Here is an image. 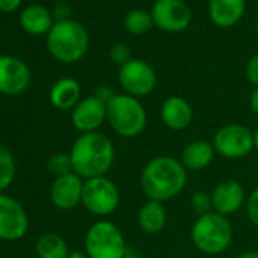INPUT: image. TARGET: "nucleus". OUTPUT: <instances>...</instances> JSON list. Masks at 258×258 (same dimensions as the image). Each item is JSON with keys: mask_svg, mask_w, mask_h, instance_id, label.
<instances>
[{"mask_svg": "<svg viewBox=\"0 0 258 258\" xmlns=\"http://www.w3.org/2000/svg\"><path fill=\"white\" fill-rule=\"evenodd\" d=\"M70 158L73 172L84 181L106 176L115 158L114 143L108 136L99 131L81 134L70 149Z\"/></svg>", "mask_w": 258, "mask_h": 258, "instance_id": "f257e3e1", "label": "nucleus"}, {"mask_svg": "<svg viewBox=\"0 0 258 258\" xmlns=\"http://www.w3.org/2000/svg\"><path fill=\"white\" fill-rule=\"evenodd\" d=\"M140 185L148 199L158 202L173 199L187 185V169L173 157H155L143 167Z\"/></svg>", "mask_w": 258, "mask_h": 258, "instance_id": "f03ea898", "label": "nucleus"}, {"mask_svg": "<svg viewBox=\"0 0 258 258\" xmlns=\"http://www.w3.org/2000/svg\"><path fill=\"white\" fill-rule=\"evenodd\" d=\"M106 121L123 139H136L146 129L148 114L143 103L126 93L114 94L106 102Z\"/></svg>", "mask_w": 258, "mask_h": 258, "instance_id": "7ed1b4c3", "label": "nucleus"}, {"mask_svg": "<svg viewBox=\"0 0 258 258\" xmlns=\"http://www.w3.org/2000/svg\"><path fill=\"white\" fill-rule=\"evenodd\" d=\"M193 246L207 255L223 253L232 241V225L228 217L211 211L199 216L190 229Z\"/></svg>", "mask_w": 258, "mask_h": 258, "instance_id": "20e7f679", "label": "nucleus"}, {"mask_svg": "<svg viewBox=\"0 0 258 258\" xmlns=\"http://www.w3.org/2000/svg\"><path fill=\"white\" fill-rule=\"evenodd\" d=\"M46 41L50 55L66 64L79 61L87 53L90 43L85 28L75 20L56 22Z\"/></svg>", "mask_w": 258, "mask_h": 258, "instance_id": "39448f33", "label": "nucleus"}, {"mask_svg": "<svg viewBox=\"0 0 258 258\" xmlns=\"http://www.w3.org/2000/svg\"><path fill=\"white\" fill-rule=\"evenodd\" d=\"M85 253L88 258H123L127 253L123 232L109 220H97L85 234Z\"/></svg>", "mask_w": 258, "mask_h": 258, "instance_id": "423d86ee", "label": "nucleus"}, {"mask_svg": "<svg viewBox=\"0 0 258 258\" xmlns=\"http://www.w3.org/2000/svg\"><path fill=\"white\" fill-rule=\"evenodd\" d=\"M81 204L91 214L106 217L112 214L120 205L118 187L106 176L85 179Z\"/></svg>", "mask_w": 258, "mask_h": 258, "instance_id": "0eeeda50", "label": "nucleus"}, {"mask_svg": "<svg viewBox=\"0 0 258 258\" xmlns=\"http://www.w3.org/2000/svg\"><path fill=\"white\" fill-rule=\"evenodd\" d=\"M211 143L216 154L228 160L244 158L255 149L253 133L240 123H228L220 126Z\"/></svg>", "mask_w": 258, "mask_h": 258, "instance_id": "6e6552de", "label": "nucleus"}, {"mask_svg": "<svg viewBox=\"0 0 258 258\" xmlns=\"http://www.w3.org/2000/svg\"><path fill=\"white\" fill-rule=\"evenodd\" d=\"M118 82L126 94L139 99L154 91L157 85V73L146 61L131 59L120 67Z\"/></svg>", "mask_w": 258, "mask_h": 258, "instance_id": "1a4fd4ad", "label": "nucleus"}, {"mask_svg": "<svg viewBox=\"0 0 258 258\" xmlns=\"http://www.w3.org/2000/svg\"><path fill=\"white\" fill-rule=\"evenodd\" d=\"M29 229V216L25 207L13 196L0 193V240L17 241Z\"/></svg>", "mask_w": 258, "mask_h": 258, "instance_id": "9d476101", "label": "nucleus"}, {"mask_svg": "<svg viewBox=\"0 0 258 258\" xmlns=\"http://www.w3.org/2000/svg\"><path fill=\"white\" fill-rule=\"evenodd\" d=\"M31 69L17 56H0V93L7 96H17L31 85Z\"/></svg>", "mask_w": 258, "mask_h": 258, "instance_id": "9b49d317", "label": "nucleus"}, {"mask_svg": "<svg viewBox=\"0 0 258 258\" xmlns=\"http://www.w3.org/2000/svg\"><path fill=\"white\" fill-rule=\"evenodd\" d=\"M106 120V102L100 97L88 96L79 100L72 109V123L81 134L97 133Z\"/></svg>", "mask_w": 258, "mask_h": 258, "instance_id": "f8f14e48", "label": "nucleus"}, {"mask_svg": "<svg viewBox=\"0 0 258 258\" xmlns=\"http://www.w3.org/2000/svg\"><path fill=\"white\" fill-rule=\"evenodd\" d=\"M151 16L154 23L166 32H181L191 20L188 7L181 0H158Z\"/></svg>", "mask_w": 258, "mask_h": 258, "instance_id": "ddd939ff", "label": "nucleus"}, {"mask_svg": "<svg viewBox=\"0 0 258 258\" xmlns=\"http://www.w3.org/2000/svg\"><path fill=\"white\" fill-rule=\"evenodd\" d=\"M84 179L76 173L55 178L50 185V202L62 211H70L82 202Z\"/></svg>", "mask_w": 258, "mask_h": 258, "instance_id": "4468645a", "label": "nucleus"}, {"mask_svg": "<svg viewBox=\"0 0 258 258\" xmlns=\"http://www.w3.org/2000/svg\"><path fill=\"white\" fill-rule=\"evenodd\" d=\"M246 191L243 185L234 179H226L219 182L211 191L213 211L228 217L238 213L243 205H246Z\"/></svg>", "mask_w": 258, "mask_h": 258, "instance_id": "2eb2a0df", "label": "nucleus"}, {"mask_svg": "<svg viewBox=\"0 0 258 258\" xmlns=\"http://www.w3.org/2000/svg\"><path fill=\"white\" fill-rule=\"evenodd\" d=\"M161 120L170 131H184L193 121V108L191 105L179 96L167 97L160 109Z\"/></svg>", "mask_w": 258, "mask_h": 258, "instance_id": "dca6fc26", "label": "nucleus"}, {"mask_svg": "<svg viewBox=\"0 0 258 258\" xmlns=\"http://www.w3.org/2000/svg\"><path fill=\"white\" fill-rule=\"evenodd\" d=\"M216 151L213 143L207 140H193L190 142L181 154V163L187 170L199 172L207 169L214 160Z\"/></svg>", "mask_w": 258, "mask_h": 258, "instance_id": "f3484780", "label": "nucleus"}, {"mask_svg": "<svg viewBox=\"0 0 258 258\" xmlns=\"http://www.w3.org/2000/svg\"><path fill=\"white\" fill-rule=\"evenodd\" d=\"M49 99L56 109H73L81 100V85L73 78H61L52 85Z\"/></svg>", "mask_w": 258, "mask_h": 258, "instance_id": "a211bd4d", "label": "nucleus"}, {"mask_svg": "<svg viewBox=\"0 0 258 258\" xmlns=\"http://www.w3.org/2000/svg\"><path fill=\"white\" fill-rule=\"evenodd\" d=\"M53 25V14L43 5H29L20 14V26L31 35L49 34Z\"/></svg>", "mask_w": 258, "mask_h": 258, "instance_id": "6ab92c4d", "label": "nucleus"}, {"mask_svg": "<svg viewBox=\"0 0 258 258\" xmlns=\"http://www.w3.org/2000/svg\"><path fill=\"white\" fill-rule=\"evenodd\" d=\"M137 222L140 229L146 234L154 235L161 232L167 223V213L163 202L148 199V202H145L139 210Z\"/></svg>", "mask_w": 258, "mask_h": 258, "instance_id": "aec40b11", "label": "nucleus"}, {"mask_svg": "<svg viewBox=\"0 0 258 258\" xmlns=\"http://www.w3.org/2000/svg\"><path fill=\"white\" fill-rule=\"evenodd\" d=\"M244 13V0H210V17L220 28L234 26Z\"/></svg>", "mask_w": 258, "mask_h": 258, "instance_id": "412c9836", "label": "nucleus"}, {"mask_svg": "<svg viewBox=\"0 0 258 258\" xmlns=\"http://www.w3.org/2000/svg\"><path fill=\"white\" fill-rule=\"evenodd\" d=\"M38 258H67L70 250L66 240L55 232H46L38 237L35 243Z\"/></svg>", "mask_w": 258, "mask_h": 258, "instance_id": "4be33fe9", "label": "nucleus"}, {"mask_svg": "<svg viewBox=\"0 0 258 258\" xmlns=\"http://www.w3.org/2000/svg\"><path fill=\"white\" fill-rule=\"evenodd\" d=\"M17 164L13 152L5 145H0V193H4L14 182Z\"/></svg>", "mask_w": 258, "mask_h": 258, "instance_id": "5701e85b", "label": "nucleus"}, {"mask_svg": "<svg viewBox=\"0 0 258 258\" xmlns=\"http://www.w3.org/2000/svg\"><path fill=\"white\" fill-rule=\"evenodd\" d=\"M154 25L152 16L142 10H134L124 17V28L134 35H142Z\"/></svg>", "mask_w": 258, "mask_h": 258, "instance_id": "b1692460", "label": "nucleus"}, {"mask_svg": "<svg viewBox=\"0 0 258 258\" xmlns=\"http://www.w3.org/2000/svg\"><path fill=\"white\" fill-rule=\"evenodd\" d=\"M47 170L55 178L66 176L69 173H75L70 154H55V155H52L49 158V161H47Z\"/></svg>", "mask_w": 258, "mask_h": 258, "instance_id": "393cba45", "label": "nucleus"}, {"mask_svg": "<svg viewBox=\"0 0 258 258\" xmlns=\"http://www.w3.org/2000/svg\"><path fill=\"white\" fill-rule=\"evenodd\" d=\"M190 205H191V210L199 216H204V214H208L213 211V201H211V195H208L207 191H196L191 195V199H190Z\"/></svg>", "mask_w": 258, "mask_h": 258, "instance_id": "a878e982", "label": "nucleus"}, {"mask_svg": "<svg viewBox=\"0 0 258 258\" xmlns=\"http://www.w3.org/2000/svg\"><path fill=\"white\" fill-rule=\"evenodd\" d=\"M246 213L252 225L258 228V188H255L246 199Z\"/></svg>", "mask_w": 258, "mask_h": 258, "instance_id": "bb28decb", "label": "nucleus"}, {"mask_svg": "<svg viewBox=\"0 0 258 258\" xmlns=\"http://www.w3.org/2000/svg\"><path fill=\"white\" fill-rule=\"evenodd\" d=\"M109 55H111V59L114 62L120 64V67L124 66L126 62L131 61V50H129L124 44H115V46H112Z\"/></svg>", "mask_w": 258, "mask_h": 258, "instance_id": "cd10ccee", "label": "nucleus"}, {"mask_svg": "<svg viewBox=\"0 0 258 258\" xmlns=\"http://www.w3.org/2000/svg\"><path fill=\"white\" fill-rule=\"evenodd\" d=\"M70 7L66 2H56L53 7V19H56L58 22H66L70 20Z\"/></svg>", "mask_w": 258, "mask_h": 258, "instance_id": "c85d7f7f", "label": "nucleus"}, {"mask_svg": "<svg viewBox=\"0 0 258 258\" xmlns=\"http://www.w3.org/2000/svg\"><path fill=\"white\" fill-rule=\"evenodd\" d=\"M246 75H247V79L250 81V84L258 87V53L249 59V62L246 66Z\"/></svg>", "mask_w": 258, "mask_h": 258, "instance_id": "c756f323", "label": "nucleus"}, {"mask_svg": "<svg viewBox=\"0 0 258 258\" xmlns=\"http://www.w3.org/2000/svg\"><path fill=\"white\" fill-rule=\"evenodd\" d=\"M23 0H0V13H14L20 8Z\"/></svg>", "mask_w": 258, "mask_h": 258, "instance_id": "7c9ffc66", "label": "nucleus"}, {"mask_svg": "<svg viewBox=\"0 0 258 258\" xmlns=\"http://www.w3.org/2000/svg\"><path fill=\"white\" fill-rule=\"evenodd\" d=\"M249 106H250L252 112L258 115V87H255V88L250 91V96H249Z\"/></svg>", "mask_w": 258, "mask_h": 258, "instance_id": "2f4dec72", "label": "nucleus"}, {"mask_svg": "<svg viewBox=\"0 0 258 258\" xmlns=\"http://www.w3.org/2000/svg\"><path fill=\"white\" fill-rule=\"evenodd\" d=\"M235 258H258V250H246V252H240Z\"/></svg>", "mask_w": 258, "mask_h": 258, "instance_id": "473e14b6", "label": "nucleus"}, {"mask_svg": "<svg viewBox=\"0 0 258 258\" xmlns=\"http://www.w3.org/2000/svg\"><path fill=\"white\" fill-rule=\"evenodd\" d=\"M67 258H88V255L85 253V250H72Z\"/></svg>", "mask_w": 258, "mask_h": 258, "instance_id": "72a5a7b5", "label": "nucleus"}, {"mask_svg": "<svg viewBox=\"0 0 258 258\" xmlns=\"http://www.w3.org/2000/svg\"><path fill=\"white\" fill-rule=\"evenodd\" d=\"M253 148H255L256 152H258V126H256V129L253 131Z\"/></svg>", "mask_w": 258, "mask_h": 258, "instance_id": "f704fd0d", "label": "nucleus"}, {"mask_svg": "<svg viewBox=\"0 0 258 258\" xmlns=\"http://www.w3.org/2000/svg\"><path fill=\"white\" fill-rule=\"evenodd\" d=\"M123 258H143V256H140V255H136V253H129V252H127V253H126Z\"/></svg>", "mask_w": 258, "mask_h": 258, "instance_id": "c9c22d12", "label": "nucleus"}, {"mask_svg": "<svg viewBox=\"0 0 258 258\" xmlns=\"http://www.w3.org/2000/svg\"><path fill=\"white\" fill-rule=\"evenodd\" d=\"M256 29H258V25H256Z\"/></svg>", "mask_w": 258, "mask_h": 258, "instance_id": "e433bc0d", "label": "nucleus"}]
</instances>
